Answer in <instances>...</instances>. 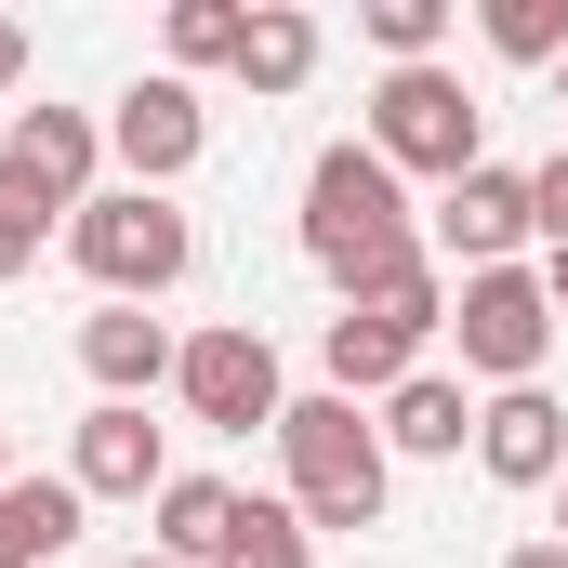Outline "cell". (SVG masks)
<instances>
[{
	"label": "cell",
	"instance_id": "cell-1",
	"mask_svg": "<svg viewBox=\"0 0 568 568\" xmlns=\"http://www.w3.org/2000/svg\"><path fill=\"white\" fill-rule=\"evenodd\" d=\"M304 252H317V278L344 291H384L397 265H424V239H410V185L371 159V133L317 145V172H304Z\"/></svg>",
	"mask_w": 568,
	"mask_h": 568
},
{
	"label": "cell",
	"instance_id": "cell-2",
	"mask_svg": "<svg viewBox=\"0 0 568 568\" xmlns=\"http://www.w3.org/2000/svg\"><path fill=\"white\" fill-rule=\"evenodd\" d=\"M278 476L304 529H371L384 516V424L357 397H291L278 410Z\"/></svg>",
	"mask_w": 568,
	"mask_h": 568
},
{
	"label": "cell",
	"instance_id": "cell-3",
	"mask_svg": "<svg viewBox=\"0 0 568 568\" xmlns=\"http://www.w3.org/2000/svg\"><path fill=\"white\" fill-rule=\"evenodd\" d=\"M67 265L106 291V304H159V291L199 265V225L159 199V185H93L67 212Z\"/></svg>",
	"mask_w": 568,
	"mask_h": 568
},
{
	"label": "cell",
	"instance_id": "cell-4",
	"mask_svg": "<svg viewBox=\"0 0 568 568\" xmlns=\"http://www.w3.org/2000/svg\"><path fill=\"white\" fill-rule=\"evenodd\" d=\"M449 331V278H436V252L424 265H397L384 291H357L331 331H317V357H331V397H397L410 371H424V344Z\"/></svg>",
	"mask_w": 568,
	"mask_h": 568
},
{
	"label": "cell",
	"instance_id": "cell-5",
	"mask_svg": "<svg viewBox=\"0 0 568 568\" xmlns=\"http://www.w3.org/2000/svg\"><path fill=\"white\" fill-rule=\"evenodd\" d=\"M476 133H489V106L449 80V67H384V93H371V159L410 185V172H436V185H463L476 172Z\"/></svg>",
	"mask_w": 568,
	"mask_h": 568
},
{
	"label": "cell",
	"instance_id": "cell-6",
	"mask_svg": "<svg viewBox=\"0 0 568 568\" xmlns=\"http://www.w3.org/2000/svg\"><path fill=\"white\" fill-rule=\"evenodd\" d=\"M449 344H463V371L476 384H542V357H556V291L529 278V265H476V278L449 291Z\"/></svg>",
	"mask_w": 568,
	"mask_h": 568
},
{
	"label": "cell",
	"instance_id": "cell-7",
	"mask_svg": "<svg viewBox=\"0 0 568 568\" xmlns=\"http://www.w3.org/2000/svg\"><path fill=\"white\" fill-rule=\"evenodd\" d=\"M172 397H185V410H199V424L212 436H278V344H265V331H252V317H225V331H199V344H185V357H172Z\"/></svg>",
	"mask_w": 568,
	"mask_h": 568
},
{
	"label": "cell",
	"instance_id": "cell-8",
	"mask_svg": "<svg viewBox=\"0 0 568 568\" xmlns=\"http://www.w3.org/2000/svg\"><path fill=\"white\" fill-rule=\"evenodd\" d=\"M93 159H106V120H80V106H13V120H0V199L53 225V212L93 199Z\"/></svg>",
	"mask_w": 568,
	"mask_h": 568
},
{
	"label": "cell",
	"instance_id": "cell-9",
	"mask_svg": "<svg viewBox=\"0 0 568 568\" xmlns=\"http://www.w3.org/2000/svg\"><path fill=\"white\" fill-rule=\"evenodd\" d=\"M199 145H212V106H199L185 80H133V93L106 106V159H120L133 185H159V199L199 172Z\"/></svg>",
	"mask_w": 568,
	"mask_h": 568
},
{
	"label": "cell",
	"instance_id": "cell-10",
	"mask_svg": "<svg viewBox=\"0 0 568 568\" xmlns=\"http://www.w3.org/2000/svg\"><path fill=\"white\" fill-rule=\"evenodd\" d=\"M516 239H542V212H529V172H503V159H476L463 185H436V252L476 278V265H516Z\"/></svg>",
	"mask_w": 568,
	"mask_h": 568
},
{
	"label": "cell",
	"instance_id": "cell-11",
	"mask_svg": "<svg viewBox=\"0 0 568 568\" xmlns=\"http://www.w3.org/2000/svg\"><path fill=\"white\" fill-rule=\"evenodd\" d=\"M67 476H80V503H159V489H172V449H159L145 410L93 397V424H80V449H67Z\"/></svg>",
	"mask_w": 568,
	"mask_h": 568
},
{
	"label": "cell",
	"instance_id": "cell-12",
	"mask_svg": "<svg viewBox=\"0 0 568 568\" xmlns=\"http://www.w3.org/2000/svg\"><path fill=\"white\" fill-rule=\"evenodd\" d=\"M476 463H489V489H556L568 476V410L542 397V384L489 397V410H476Z\"/></svg>",
	"mask_w": 568,
	"mask_h": 568
},
{
	"label": "cell",
	"instance_id": "cell-13",
	"mask_svg": "<svg viewBox=\"0 0 568 568\" xmlns=\"http://www.w3.org/2000/svg\"><path fill=\"white\" fill-rule=\"evenodd\" d=\"M172 357H185V344H172L145 304H93V317H80V371H93L120 410H145V397L172 384Z\"/></svg>",
	"mask_w": 568,
	"mask_h": 568
},
{
	"label": "cell",
	"instance_id": "cell-14",
	"mask_svg": "<svg viewBox=\"0 0 568 568\" xmlns=\"http://www.w3.org/2000/svg\"><path fill=\"white\" fill-rule=\"evenodd\" d=\"M239 503H252V489H225V476H172V489H159V529H145V556L212 568L225 542H239Z\"/></svg>",
	"mask_w": 568,
	"mask_h": 568
},
{
	"label": "cell",
	"instance_id": "cell-15",
	"mask_svg": "<svg viewBox=\"0 0 568 568\" xmlns=\"http://www.w3.org/2000/svg\"><path fill=\"white\" fill-rule=\"evenodd\" d=\"M463 436H476V397H463L449 371H410V384L384 397V449H424V463H449Z\"/></svg>",
	"mask_w": 568,
	"mask_h": 568
},
{
	"label": "cell",
	"instance_id": "cell-16",
	"mask_svg": "<svg viewBox=\"0 0 568 568\" xmlns=\"http://www.w3.org/2000/svg\"><path fill=\"white\" fill-rule=\"evenodd\" d=\"M80 516H93V503H80V476H13V489H0V542H13L27 568L67 556V542H80Z\"/></svg>",
	"mask_w": 568,
	"mask_h": 568
},
{
	"label": "cell",
	"instance_id": "cell-17",
	"mask_svg": "<svg viewBox=\"0 0 568 568\" xmlns=\"http://www.w3.org/2000/svg\"><path fill=\"white\" fill-rule=\"evenodd\" d=\"M239 80H252V93H304V80H317V13L265 0V13H252V40H239Z\"/></svg>",
	"mask_w": 568,
	"mask_h": 568
},
{
	"label": "cell",
	"instance_id": "cell-18",
	"mask_svg": "<svg viewBox=\"0 0 568 568\" xmlns=\"http://www.w3.org/2000/svg\"><path fill=\"white\" fill-rule=\"evenodd\" d=\"M212 568H317V529H304L291 503H239V542Z\"/></svg>",
	"mask_w": 568,
	"mask_h": 568
},
{
	"label": "cell",
	"instance_id": "cell-19",
	"mask_svg": "<svg viewBox=\"0 0 568 568\" xmlns=\"http://www.w3.org/2000/svg\"><path fill=\"white\" fill-rule=\"evenodd\" d=\"M489 53L503 67H568V0H489Z\"/></svg>",
	"mask_w": 568,
	"mask_h": 568
},
{
	"label": "cell",
	"instance_id": "cell-20",
	"mask_svg": "<svg viewBox=\"0 0 568 568\" xmlns=\"http://www.w3.org/2000/svg\"><path fill=\"white\" fill-rule=\"evenodd\" d=\"M239 40H252L239 0H172V67H239Z\"/></svg>",
	"mask_w": 568,
	"mask_h": 568
},
{
	"label": "cell",
	"instance_id": "cell-21",
	"mask_svg": "<svg viewBox=\"0 0 568 568\" xmlns=\"http://www.w3.org/2000/svg\"><path fill=\"white\" fill-rule=\"evenodd\" d=\"M357 27L384 40V67H436V40H449V0H371Z\"/></svg>",
	"mask_w": 568,
	"mask_h": 568
},
{
	"label": "cell",
	"instance_id": "cell-22",
	"mask_svg": "<svg viewBox=\"0 0 568 568\" xmlns=\"http://www.w3.org/2000/svg\"><path fill=\"white\" fill-rule=\"evenodd\" d=\"M529 212H542V252H556V239H568V145L529 172Z\"/></svg>",
	"mask_w": 568,
	"mask_h": 568
},
{
	"label": "cell",
	"instance_id": "cell-23",
	"mask_svg": "<svg viewBox=\"0 0 568 568\" xmlns=\"http://www.w3.org/2000/svg\"><path fill=\"white\" fill-rule=\"evenodd\" d=\"M27 265H40V212H13V199H0V291L27 278Z\"/></svg>",
	"mask_w": 568,
	"mask_h": 568
},
{
	"label": "cell",
	"instance_id": "cell-24",
	"mask_svg": "<svg viewBox=\"0 0 568 568\" xmlns=\"http://www.w3.org/2000/svg\"><path fill=\"white\" fill-rule=\"evenodd\" d=\"M13 80H27V27L0 13V93H13Z\"/></svg>",
	"mask_w": 568,
	"mask_h": 568
},
{
	"label": "cell",
	"instance_id": "cell-25",
	"mask_svg": "<svg viewBox=\"0 0 568 568\" xmlns=\"http://www.w3.org/2000/svg\"><path fill=\"white\" fill-rule=\"evenodd\" d=\"M503 568H568V542H516V556H503Z\"/></svg>",
	"mask_w": 568,
	"mask_h": 568
},
{
	"label": "cell",
	"instance_id": "cell-26",
	"mask_svg": "<svg viewBox=\"0 0 568 568\" xmlns=\"http://www.w3.org/2000/svg\"><path fill=\"white\" fill-rule=\"evenodd\" d=\"M542 291H556V331H568V239H556V265H542Z\"/></svg>",
	"mask_w": 568,
	"mask_h": 568
},
{
	"label": "cell",
	"instance_id": "cell-27",
	"mask_svg": "<svg viewBox=\"0 0 568 568\" xmlns=\"http://www.w3.org/2000/svg\"><path fill=\"white\" fill-rule=\"evenodd\" d=\"M0 489H13V424H0Z\"/></svg>",
	"mask_w": 568,
	"mask_h": 568
},
{
	"label": "cell",
	"instance_id": "cell-28",
	"mask_svg": "<svg viewBox=\"0 0 568 568\" xmlns=\"http://www.w3.org/2000/svg\"><path fill=\"white\" fill-rule=\"evenodd\" d=\"M556 542H568V476H556Z\"/></svg>",
	"mask_w": 568,
	"mask_h": 568
},
{
	"label": "cell",
	"instance_id": "cell-29",
	"mask_svg": "<svg viewBox=\"0 0 568 568\" xmlns=\"http://www.w3.org/2000/svg\"><path fill=\"white\" fill-rule=\"evenodd\" d=\"M120 568H172V556H120Z\"/></svg>",
	"mask_w": 568,
	"mask_h": 568
},
{
	"label": "cell",
	"instance_id": "cell-30",
	"mask_svg": "<svg viewBox=\"0 0 568 568\" xmlns=\"http://www.w3.org/2000/svg\"><path fill=\"white\" fill-rule=\"evenodd\" d=\"M0 568H27V556H13V542H0Z\"/></svg>",
	"mask_w": 568,
	"mask_h": 568
},
{
	"label": "cell",
	"instance_id": "cell-31",
	"mask_svg": "<svg viewBox=\"0 0 568 568\" xmlns=\"http://www.w3.org/2000/svg\"><path fill=\"white\" fill-rule=\"evenodd\" d=\"M556 106H568V67H556Z\"/></svg>",
	"mask_w": 568,
	"mask_h": 568
}]
</instances>
